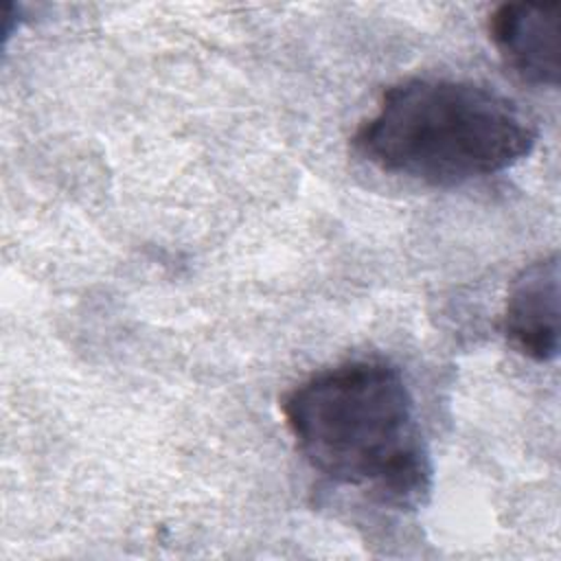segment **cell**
<instances>
[{
  "instance_id": "7a4b0ae2",
  "label": "cell",
  "mask_w": 561,
  "mask_h": 561,
  "mask_svg": "<svg viewBox=\"0 0 561 561\" xmlns=\"http://www.w3.org/2000/svg\"><path fill=\"white\" fill-rule=\"evenodd\" d=\"M353 149L373 167L430 186H460L524 160L537 129L497 90L436 77L388 85L359 123Z\"/></svg>"
},
{
  "instance_id": "277c9868",
  "label": "cell",
  "mask_w": 561,
  "mask_h": 561,
  "mask_svg": "<svg viewBox=\"0 0 561 561\" xmlns=\"http://www.w3.org/2000/svg\"><path fill=\"white\" fill-rule=\"evenodd\" d=\"M502 329L508 342L533 362L559 355V254L541 256L511 280Z\"/></svg>"
},
{
  "instance_id": "6da1fadb",
  "label": "cell",
  "mask_w": 561,
  "mask_h": 561,
  "mask_svg": "<svg viewBox=\"0 0 561 561\" xmlns=\"http://www.w3.org/2000/svg\"><path fill=\"white\" fill-rule=\"evenodd\" d=\"M305 462L333 484L399 511L432 491V462L397 366L348 359L309 375L280 403Z\"/></svg>"
},
{
  "instance_id": "3957f363",
  "label": "cell",
  "mask_w": 561,
  "mask_h": 561,
  "mask_svg": "<svg viewBox=\"0 0 561 561\" xmlns=\"http://www.w3.org/2000/svg\"><path fill=\"white\" fill-rule=\"evenodd\" d=\"M559 22V2H506L489 15V37L517 77L557 88L561 77Z\"/></svg>"
}]
</instances>
